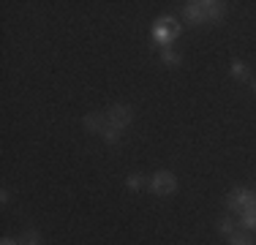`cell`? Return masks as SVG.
Returning a JSON list of instances; mask_svg holds the SVG:
<instances>
[{"instance_id":"cell-1","label":"cell","mask_w":256,"mask_h":245,"mask_svg":"<svg viewBox=\"0 0 256 245\" xmlns=\"http://www.w3.org/2000/svg\"><path fill=\"white\" fill-rule=\"evenodd\" d=\"M178 33H180V28H178V22H174L172 16H161V20L156 22V28H153L156 41H158V44H164V49L169 46V41H172V38H178Z\"/></svg>"},{"instance_id":"cell-2","label":"cell","mask_w":256,"mask_h":245,"mask_svg":"<svg viewBox=\"0 0 256 245\" xmlns=\"http://www.w3.org/2000/svg\"><path fill=\"white\" fill-rule=\"evenodd\" d=\"M174 188H178V180H174L172 172H158L153 180H150V191L158 194V196H169V194H174Z\"/></svg>"},{"instance_id":"cell-3","label":"cell","mask_w":256,"mask_h":245,"mask_svg":"<svg viewBox=\"0 0 256 245\" xmlns=\"http://www.w3.org/2000/svg\"><path fill=\"white\" fill-rule=\"evenodd\" d=\"M106 118H109V126H114V128L123 131L128 122L134 120V109L128 106V104H114V106L106 112Z\"/></svg>"},{"instance_id":"cell-4","label":"cell","mask_w":256,"mask_h":245,"mask_svg":"<svg viewBox=\"0 0 256 245\" xmlns=\"http://www.w3.org/2000/svg\"><path fill=\"white\" fill-rule=\"evenodd\" d=\"M202 8H204V16L207 22H221L224 14H226V3H212V0H202Z\"/></svg>"},{"instance_id":"cell-5","label":"cell","mask_w":256,"mask_h":245,"mask_svg":"<svg viewBox=\"0 0 256 245\" xmlns=\"http://www.w3.org/2000/svg\"><path fill=\"white\" fill-rule=\"evenodd\" d=\"M182 14H186V20L191 22V24H202V22H207L204 8H202V0H199V3H188Z\"/></svg>"},{"instance_id":"cell-6","label":"cell","mask_w":256,"mask_h":245,"mask_svg":"<svg viewBox=\"0 0 256 245\" xmlns=\"http://www.w3.org/2000/svg\"><path fill=\"white\" fill-rule=\"evenodd\" d=\"M109 126V118L104 112H93V114H88V118H84V128H88V131H104V128Z\"/></svg>"},{"instance_id":"cell-7","label":"cell","mask_w":256,"mask_h":245,"mask_svg":"<svg viewBox=\"0 0 256 245\" xmlns=\"http://www.w3.org/2000/svg\"><path fill=\"white\" fill-rule=\"evenodd\" d=\"M101 136H104V142H106V144H118V142H120V128L106 126V128L101 131Z\"/></svg>"},{"instance_id":"cell-8","label":"cell","mask_w":256,"mask_h":245,"mask_svg":"<svg viewBox=\"0 0 256 245\" xmlns=\"http://www.w3.org/2000/svg\"><path fill=\"white\" fill-rule=\"evenodd\" d=\"M242 229H246V232H256V207L242 212Z\"/></svg>"},{"instance_id":"cell-9","label":"cell","mask_w":256,"mask_h":245,"mask_svg":"<svg viewBox=\"0 0 256 245\" xmlns=\"http://www.w3.org/2000/svg\"><path fill=\"white\" fill-rule=\"evenodd\" d=\"M126 186H128V188H134V191H139V188L148 186V177H142V174H131V177L126 180Z\"/></svg>"},{"instance_id":"cell-10","label":"cell","mask_w":256,"mask_h":245,"mask_svg":"<svg viewBox=\"0 0 256 245\" xmlns=\"http://www.w3.org/2000/svg\"><path fill=\"white\" fill-rule=\"evenodd\" d=\"M161 58H164V63H169V66H180V54L178 52H172V49H161Z\"/></svg>"},{"instance_id":"cell-11","label":"cell","mask_w":256,"mask_h":245,"mask_svg":"<svg viewBox=\"0 0 256 245\" xmlns=\"http://www.w3.org/2000/svg\"><path fill=\"white\" fill-rule=\"evenodd\" d=\"M232 76H237V79H248V68L240 63V60H232Z\"/></svg>"},{"instance_id":"cell-12","label":"cell","mask_w":256,"mask_h":245,"mask_svg":"<svg viewBox=\"0 0 256 245\" xmlns=\"http://www.w3.org/2000/svg\"><path fill=\"white\" fill-rule=\"evenodd\" d=\"M20 242H22V245H41V234L30 229V232H25V237H22Z\"/></svg>"},{"instance_id":"cell-13","label":"cell","mask_w":256,"mask_h":245,"mask_svg":"<svg viewBox=\"0 0 256 245\" xmlns=\"http://www.w3.org/2000/svg\"><path fill=\"white\" fill-rule=\"evenodd\" d=\"M229 245H254V240L248 234H232L229 237Z\"/></svg>"},{"instance_id":"cell-14","label":"cell","mask_w":256,"mask_h":245,"mask_svg":"<svg viewBox=\"0 0 256 245\" xmlns=\"http://www.w3.org/2000/svg\"><path fill=\"white\" fill-rule=\"evenodd\" d=\"M218 229H221L224 234H229V237H232V234H234V220H232V218H224L221 224H218Z\"/></svg>"},{"instance_id":"cell-15","label":"cell","mask_w":256,"mask_h":245,"mask_svg":"<svg viewBox=\"0 0 256 245\" xmlns=\"http://www.w3.org/2000/svg\"><path fill=\"white\" fill-rule=\"evenodd\" d=\"M0 245H22V242H16V240H11V237H3V242Z\"/></svg>"},{"instance_id":"cell-16","label":"cell","mask_w":256,"mask_h":245,"mask_svg":"<svg viewBox=\"0 0 256 245\" xmlns=\"http://www.w3.org/2000/svg\"><path fill=\"white\" fill-rule=\"evenodd\" d=\"M251 90H254V93H256V79H251Z\"/></svg>"},{"instance_id":"cell-17","label":"cell","mask_w":256,"mask_h":245,"mask_svg":"<svg viewBox=\"0 0 256 245\" xmlns=\"http://www.w3.org/2000/svg\"><path fill=\"white\" fill-rule=\"evenodd\" d=\"M254 194H256V191H254Z\"/></svg>"}]
</instances>
